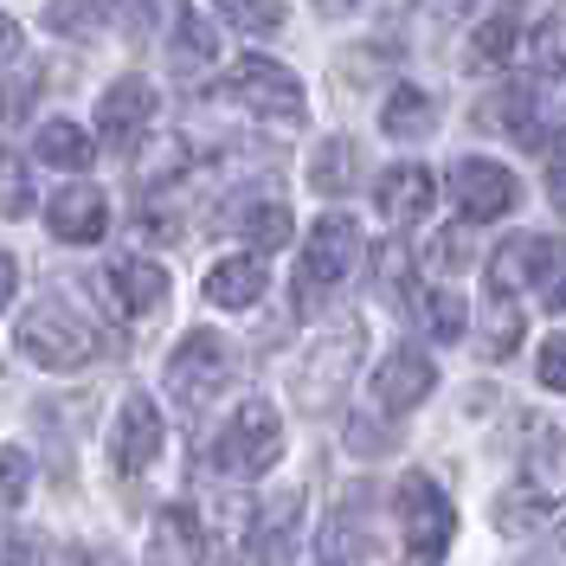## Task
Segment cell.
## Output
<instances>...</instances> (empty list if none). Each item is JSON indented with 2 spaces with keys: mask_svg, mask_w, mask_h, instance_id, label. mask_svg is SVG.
<instances>
[{
  "mask_svg": "<svg viewBox=\"0 0 566 566\" xmlns=\"http://www.w3.org/2000/svg\"><path fill=\"white\" fill-rule=\"evenodd\" d=\"M354 168H360L354 142H348V136H328V142L316 148V161H310V187L335 200V193H348V187H354Z\"/></svg>",
  "mask_w": 566,
  "mask_h": 566,
  "instance_id": "23",
  "label": "cell"
},
{
  "mask_svg": "<svg viewBox=\"0 0 566 566\" xmlns=\"http://www.w3.org/2000/svg\"><path fill=\"white\" fill-rule=\"evenodd\" d=\"M226 104L251 109L264 123H296L303 116V84L277 59H239V65L226 71Z\"/></svg>",
  "mask_w": 566,
  "mask_h": 566,
  "instance_id": "7",
  "label": "cell"
},
{
  "mask_svg": "<svg viewBox=\"0 0 566 566\" xmlns=\"http://www.w3.org/2000/svg\"><path fill=\"white\" fill-rule=\"evenodd\" d=\"M360 348H367V335L360 328H335V335H322L316 348H310V360L296 367V406L303 412H335L342 406V392H348V380H354V367H360Z\"/></svg>",
  "mask_w": 566,
  "mask_h": 566,
  "instance_id": "5",
  "label": "cell"
},
{
  "mask_svg": "<svg viewBox=\"0 0 566 566\" xmlns=\"http://www.w3.org/2000/svg\"><path fill=\"white\" fill-rule=\"evenodd\" d=\"M431 387H438V367H431L419 348L387 354L380 374H374V399H380V412H412L419 399H431Z\"/></svg>",
  "mask_w": 566,
  "mask_h": 566,
  "instance_id": "14",
  "label": "cell"
},
{
  "mask_svg": "<svg viewBox=\"0 0 566 566\" xmlns=\"http://www.w3.org/2000/svg\"><path fill=\"white\" fill-rule=\"evenodd\" d=\"M515 39H522V0H495L490 13H483V27L470 33V65H509V52H515Z\"/></svg>",
  "mask_w": 566,
  "mask_h": 566,
  "instance_id": "18",
  "label": "cell"
},
{
  "mask_svg": "<svg viewBox=\"0 0 566 566\" xmlns=\"http://www.w3.org/2000/svg\"><path fill=\"white\" fill-rule=\"evenodd\" d=\"M451 534H458V509L451 495L438 490L431 476H406L399 483V566H438L451 554Z\"/></svg>",
  "mask_w": 566,
  "mask_h": 566,
  "instance_id": "1",
  "label": "cell"
},
{
  "mask_svg": "<svg viewBox=\"0 0 566 566\" xmlns=\"http://www.w3.org/2000/svg\"><path fill=\"white\" fill-rule=\"evenodd\" d=\"M451 200H458V212L470 219V226H490V219H502V212H515L522 187H515V175H509L502 161H490V155H463V161H451Z\"/></svg>",
  "mask_w": 566,
  "mask_h": 566,
  "instance_id": "8",
  "label": "cell"
},
{
  "mask_svg": "<svg viewBox=\"0 0 566 566\" xmlns=\"http://www.w3.org/2000/svg\"><path fill=\"white\" fill-rule=\"evenodd\" d=\"M541 387L566 392V335H554V342L541 348Z\"/></svg>",
  "mask_w": 566,
  "mask_h": 566,
  "instance_id": "33",
  "label": "cell"
},
{
  "mask_svg": "<svg viewBox=\"0 0 566 566\" xmlns=\"http://www.w3.org/2000/svg\"><path fill=\"white\" fill-rule=\"evenodd\" d=\"M0 566H39V547L20 528H0Z\"/></svg>",
  "mask_w": 566,
  "mask_h": 566,
  "instance_id": "35",
  "label": "cell"
},
{
  "mask_svg": "<svg viewBox=\"0 0 566 566\" xmlns=\"http://www.w3.org/2000/svg\"><path fill=\"white\" fill-rule=\"evenodd\" d=\"M277 458H283V419L264 399H245V406L226 419V431L212 438V470H219L226 483H251V476H264Z\"/></svg>",
  "mask_w": 566,
  "mask_h": 566,
  "instance_id": "2",
  "label": "cell"
},
{
  "mask_svg": "<svg viewBox=\"0 0 566 566\" xmlns=\"http://www.w3.org/2000/svg\"><path fill=\"white\" fill-rule=\"evenodd\" d=\"M322 7H328V13H342V7H348V0H322Z\"/></svg>",
  "mask_w": 566,
  "mask_h": 566,
  "instance_id": "40",
  "label": "cell"
},
{
  "mask_svg": "<svg viewBox=\"0 0 566 566\" xmlns=\"http://www.w3.org/2000/svg\"><path fill=\"white\" fill-rule=\"evenodd\" d=\"M33 207V175H27V155L0 148V219H20Z\"/></svg>",
  "mask_w": 566,
  "mask_h": 566,
  "instance_id": "31",
  "label": "cell"
},
{
  "mask_svg": "<svg viewBox=\"0 0 566 566\" xmlns=\"http://www.w3.org/2000/svg\"><path fill=\"white\" fill-rule=\"evenodd\" d=\"M39 161H52V168H84L91 161V136L65 123V116H52V123H39Z\"/></svg>",
  "mask_w": 566,
  "mask_h": 566,
  "instance_id": "26",
  "label": "cell"
},
{
  "mask_svg": "<svg viewBox=\"0 0 566 566\" xmlns=\"http://www.w3.org/2000/svg\"><path fill=\"white\" fill-rule=\"evenodd\" d=\"M109 20V0H45V27L59 39H91L104 33Z\"/></svg>",
  "mask_w": 566,
  "mask_h": 566,
  "instance_id": "25",
  "label": "cell"
},
{
  "mask_svg": "<svg viewBox=\"0 0 566 566\" xmlns=\"http://www.w3.org/2000/svg\"><path fill=\"white\" fill-rule=\"evenodd\" d=\"M374 200H380V212H387L392 226H419L424 212H431V200H438L431 168H419V161H399V168H387V175H380V187H374Z\"/></svg>",
  "mask_w": 566,
  "mask_h": 566,
  "instance_id": "15",
  "label": "cell"
},
{
  "mask_svg": "<svg viewBox=\"0 0 566 566\" xmlns=\"http://www.w3.org/2000/svg\"><path fill=\"white\" fill-rule=\"evenodd\" d=\"M20 52V27H13V13H0V65Z\"/></svg>",
  "mask_w": 566,
  "mask_h": 566,
  "instance_id": "38",
  "label": "cell"
},
{
  "mask_svg": "<svg viewBox=\"0 0 566 566\" xmlns=\"http://www.w3.org/2000/svg\"><path fill=\"white\" fill-rule=\"evenodd\" d=\"M522 490L534 495H566V431L560 424H528V444H522Z\"/></svg>",
  "mask_w": 566,
  "mask_h": 566,
  "instance_id": "16",
  "label": "cell"
},
{
  "mask_svg": "<svg viewBox=\"0 0 566 566\" xmlns=\"http://www.w3.org/2000/svg\"><path fill=\"white\" fill-rule=\"evenodd\" d=\"M13 290H20V264H13V258L0 251V310L13 303Z\"/></svg>",
  "mask_w": 566,
  "mask_h": 566,
  "instance_id": "37",
  "label": "cell"
},
{
  "mask_svg": "<svg viewBox=\"0 0 566 566\" xmlns=\"http://www.w3.org/2000/svg\"><path fill=\"white\" fill-rule=\"evenodd\" d=\"M547 109L534 104V97H522V91H502V97H490V104L476 109V129H509L515 142H528V148H541L547 142Z\"/></svg>",
  "mask_w": 566,
  "mask_h": 566,
  "instance_id": "20",
  "label": "cell"
},
{
  "mask_svg": "<svg viewBox=\"0 0 566 566\" xmlns=\"http://www.w3.org/2000/svg\"><path fill=\"white\" fill-rule=\"evenodd\" d=\"M528 566H566V522H560L554 534H547L541 547H534V554H528Z\"/></svg>",
  "mask_w": 566,
  "mask_h": 566,
  "instance_id": "36",
  "label": "cell"
},
{
  "mask_svg": "<svg viewBox=\"0 0 566 566\" xmlns=\"http://www.w3.org/2000/svg\"><path fill=\"white\" fill-rule=\"evenodd\" d=\"M528 65H534V77H554V84L566 77V7H554V13L534 27V39H528Z\"/></svg>",
  "mask_w": 566,
  "mask_h": 566,
  "instance_id": "24",
  "label": "cell"
},
{
  "mask_svg": "<svg viewBox=\"0 0 566 566\" xmlns=\"http://www.w3.org/2000/svg\"><path fill=\"white\" fill-rule=\"evenodd\" d=\"M161 380H168V392H175L180 406L212 399V387L226 380V342H219L212 328H193V335L168 354V374H161Z\"/></svg>",
  "mask_w": 566,
  "mask_h": 566,
  "instance_id": "9",
  "label": "cell"
},
{
  "mask_svg": "<svg viewBox=\"0 0 566 566\" xmlns=\"http://www.w3.org/2000/svg\"><path fill=\"white\" fill-rule=\"evenodd\" d=\"M212 59H219V39H212V27L200 20V13H180V20H175V65L180 71H207Z\"/></svg>",
  "mask_w": 566,
  "mask_h": 566,
  "instance_id": "29",
  "label": "cell"
},
{
  "mask_svg": "<svg viewBox=\"0 0 566 566\" xmlns=\"http://www.w3.org/2000/svg\"><path fill=\"white\" fill-rule=\"evenodd\" d=\"M431 7H438V13H463V7H470V0H431Z\"/></svg>",
  "mask_w": 566,
  "mask_h": 566,
  "instance_id": "39",
  "label": "cell"
},
{
  "mask_svg": "<svg viewBox=\"0 0 566 566\" xmlns=\"http://www.w3.org/2000/svg\"><path fill=\"white\" fill-rule=\"evenodd\" d=\"M13 348L27 354L33 367L45 374H71V367H84L91 354H97V335H91V322L65 310V303H33L20 328H13Z\"/></svg>",
  "mask_w": 566,
  "mask_h": 566,
  "instance_id": "3",
  "label": "cell"
},
{
  "mask_svg": "<svg viewBox=\"0 0 566 566\" xmlns=\"http://www.w3.org/2000/svg\"><path fill=\"white\" fill-rule=\"evenodd\" d=\"M490 283H502V290H528L541 310L560 316L566 310V239H554V232L515 239V245L490 264Z\"/></svg>",
  "mask_w": 566,
  "mask_h": 566,
  "instance_id": "4",
  "label": "cell"
},
{
  "mask_svg": "<svg viewBox=\"0 0 566 566\" xmlns=\"http://www.w3.org/2000/svg\"><path fill=\"white\" fill-rule=\"evenodd\" d=\"M45 226H52V239L59 245H97L109 232V200L97 187H84V180H71L65 193L45 207Z\"/></svg>",
  "mask_w": 566,
  "mask_h": 566,
  "instance_id": "13",
  "label": "cell"
},
{
  "mask_svg": "<svg viewBox=\"0 0 566 566\" xmlns=\"http://www.w3.org/2000/svg\"><path fill=\"white\" fill-rule=\"evenodd\" d=\"M380 129H387V136L419 142L424 129H431V97H424V91H392L387 109H380Z\"/></svg>",
  "mask_w": 566,
  "mask_h": 566,
  "instance_id": "28",
  "label": "cell"
},
{
  "mask_svg": "<svg viewBox=\"0 0 566 566\" xmlns=\"http://www.w3.org/2000/svg\"><path fill=\"white\" fill-rule=\"evenodd\" d=\"M148 123H155V84H148V77H123V84H109L104 104H97V136H104V148L129 155V148L148 136Z\"/></svg>",
  "mask_w": 566,
  "mask_h": 566,
  "instance_id": "11",
  "label": "cell"
},
{
  "mask_svg": "<svg viewBox=\"0 0 566 566\" xmlns=\"http://www.w3.org/2000/svg\"><path fill=\"white\" fill-rule=\"evenodd\" d=\"M219 20H232L239 33L271 39L283 20H290V7H283V0H219Z\"/></svg>",
  "mask_w": 566,
  "mask_h": 566,
  "instance_id": "30",
  "label": "cell"
},
{
  "mask_svg": "<svg viewBox=\"0 0 566 566\" xmlns=\"http://www.w3.org/2000/svg\"><path fill=\"white\" fill-rule=\"evenodd\" d=\"M522 348V310H515V296L490 283V303H483V354L490 360H509V354Z\"/></svg>",
  "mask_w": 566,
  "mask_h": 566,
  "instance_id": "21",
  "label": "cell"
},
{
  "mask_svg": "<svg viewBox=\"0 0 566 566\" xmlns=\"http://www.w3.org/2000/svg\"><path fill=\"white\" fill-rule=\"evenodd\" d=\"M27 495H33V458L0 444V509H20Z\"/></svg>",
  "mask_w": 566,
  "mask_h": 566,
  "instance_id": "32",
  "label": "cell"
},
{
  "mask_svg": "<svg viewBox=\"0 0 566 566\" xmlns=\"http://www.w3.org/2000/svg\"><path fill=\"white\" fill-rule=\"evenodd\" d=\"M109 458L123 476H136L148 463L161 458V406L148 399V392H129L123 406H116V424H109Z\"/></svg>",
  "mask_w": 566,
  "mask_h": 566,
  "instance_id": "10",
  "label": "cell"
},
{
  "mask_svg": "<svg viewBox=\"0 0 566 566\" xmlns=\"http://www.w3.org/2000/svg\"><path fill=\"white\" fill-rule=\"evenodd\" d=\"M354 264H360V232H354V219L328 212V219L310 226V239H303V258H296V290H303V296H328L335 283L354 277Z\"/></svg>",
  "mask_w": 566,
  "mask_h": 566,
  "instance_id": "6",
  "label": "cell"
},
{
  "mask_svg": "<svg viewBox=\"0 0 566 566\" xmlns=\"http://www.w3.org/2000/svg\"><path fill=\"white\" fill-rule=\"evenodd\" d=\"M547 200H554V212H566V136H554V148H547Z\"/></svg>",
  "mask_w": 566,
  "mask_h": 566,
  "instance_id": "34",
  "label": "cell"
},
{
  "mask_svg": "<svg viewBox=\"0 0 566 566\" xmlns=\"http://www.w3.org/2000/svg\"><path fill=\"white\" fill-rule=\"evenodd\" d=\"M239 232H245L258 251H277V245L296 239V219H290L283 200H245V207H239Z\"/></svg>",
  "mask_w": 566,
  "mask_h": 566,
  "instance_id": "22",
  "label": "cell"
},
{
  "mask_svg": "<svg viewBox=\"0 0 566 566\" xmlns=\"http://www.w3.org/2000/svg\"><path fill=\"white\" fill-rule=\"evenodd\" d=\"M97 290H104V303L116 316H148V310H161V296H168V271H161L155 258H116V264H104Z\"/></svg>",
  "mask_w": 566,
  "mask_h": 566,
  "instance_id": "12",
  "label": "cell"
},
{
  "mask_svg": "<svg viewBox=\"0 0 566 566\" xmlns=\"http://www.w3.org/2000/svg\"><path fill=\"white\" fill-rule=\"evenodd\" d=\"M264 283H271L264 258L258 251H232V258H219L207 271V303H219V310H251L264 296Z\"/></svg>",
  "mask_w": 566,
  "mask_h": 566,
  "instance_id": "17",
  "label": "cell"
},
{
  "mask_svg": "<svg viewBox=\"0 0 566 566\" xmlns=\"http://www.w3.org/2000/svg\"><path fill=\"white\" fill-rule=\"evenodd\" d=\"M419 310H424V328H431L438 342H463V328H470V303H463L458 290L431 283V290L419 296Z\"/></svg>",
  "mask_w": 566,
  "mask_h": 566,
  "instance_id": "27",
  "label": "cell"
},
{
  "mask_svg": "<svg viewBox=\"0 0 566 566\" xmlns=\"http://www.w3.org/2000/svg\"><path fill=\"white\" fill-rule=\"evenodd\" d=\"M155 554L161 566H200L207 560V522L193 509H161L155 522Z\"/></svg>",
  "mask_w": 566,
  "mask_h": 566,
  "instance_id": "19",
  "label": "cell"
}]
</instances>
